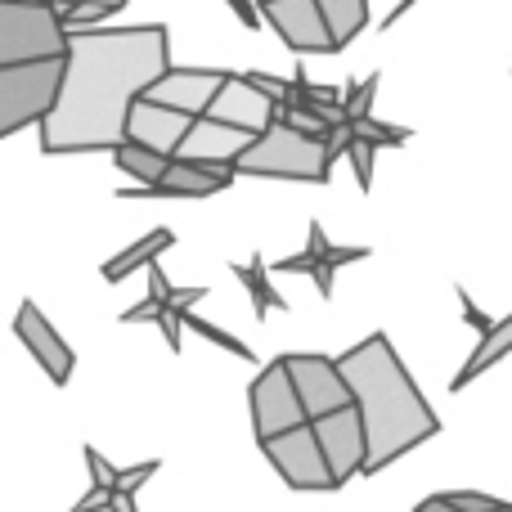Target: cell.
Instances as JSON below:
<instances>
[{"mask_svg": "<svg viewBox=\"0 0 512 512\" xmlns=\"http://www.w3.org/2000/svg\"><path fill=\"white\" fill-rule=\"evenodd\" d=\"M378 72H373V77H364V81H351V86H346V117H351V122H360V117H369L373 113V95H378Z\"/></svg>", "mask_w": 512, "mask_h": 512, "instance_id": "484cf974", "label": "cell"}, {"mask_svg": "<svg viewBox=\"0 0 512 512\" xmlns=\"http://www.w3.org/2000/svg\"><path fill=\"white\" fill-rule=\"evenodd\" d=\"M63 81H68V59L0 63V135L41 126L59 108Z\"/></svg>", "mask_w": 512, "mask_h": 512, "instance_id": "277c9868", "label": "cell"}, {"mask_svg": "<svg viewBox=\"0 0 512 512\" xmlns=\"http://www.w3.org/2000/svg\"><path fill=\"white\" fill-rule=\"evenodd\" d=\"M315 436L324 445V459L333 468V481L346 486V481L364 477V463H369V432H364L360 405L337 409L328 418H315Z\"/></svg>", "mask_w": 512, "mask_h": 512, "instance_id": "30bf717a", "label": "cell"}, {"mask_svg": "<svg viewBox=\"0 0 512 512\" xmlns=\"http://www.w3.org/2000/svg\"><path fill=\"white\" fill-rule=\"evenodd\" d=\"M162 459H149V463H135V468H122V477H117V495H140L144 481L158 477Z\"/></svg>", "mask_w": 512, "mask_h": 512, "instance_id": "f1b7e54d", "label": "cell"}, {"mask_svg": "<svg viewBox=\"0 0 512 512\" xmlns=\"http://www.w3.org/2000/svg\"><path fill=\"white\" fill-rule=\"evenodd\" d=\"M256 5H265V0H256Z\"/></svg>", "mask_w": 512, "mask_h": 512, "instance_id": "74e56055", "label": "cell"}, {"mask_svg": "<svg viewBox=\"0 0 512 512\" xmlns=\"http://www.w3.org/2000/svg\"><path fill=\"white\" fill-rule=\"evenodd\" d=\"M113 162H117V171L122 176H131L135 185H158L162 176L171 171V153H158V149H149V144H140V140H126V144H117L113 149Z\"/></svg>", "mask_w": 512, "mask_h": 512, "instance_id": "ffe728a7", "label": "cell"}, {"mask_svg": "<svg viewBox=\"0 0 512 512\" xmlns=\"http://www.w3.org/2000/svg\"><path fill=\"white\" fill-rule=\"evenodd\" d=\"M14 337L27 346V355L41 364V373L54 382V387H68L72 369H77V351H72V346L59 337V328H54L50 319L36 310V301H23V306H18Z\"/></svg>", "mask_w": 512, "mask_h": 512, "instance_id": "7c38bea8", "label": "cell"}, {"mask_svg": "<svg viewBox=\"0 0 512 512\" xmlns=\"http://www.w3.org/2000/svg\"><path fill=\"white\" fill-rule=\"evenodd\" d=\"M283 364H288L292 382H297V396H301V405H306L310 423L355 405V391L337 360L315 355V351H292V355H283Z\"/></svg>", "mask_w": 512, "mask_h": 512, "instance_id": "ba28073f", "label": "cell"}, {"mask_svg": "<svg viewBox=\"0 0 512 512\" xmlns=\"http://www.w3.org/2000/svg\"><path fill=\"white\" fill-rule=\"evenodd\" d=\"M256 144V131H243V126H230L221 117H198L189 126L185 144L176 149V158L185 162H203V167H234L239 171V158Z\"/></svg>", "mask_w": 512, "mask_h": 512, "instance_id": "5bb4252c", "label": "cell"}, {"mask_svg": "<svg viewBox=\"0 0 512 512\" xmlns=\"http://www.w3.org/2000/svg\"><path fill=\"white\" fill-rule=\"evenodd\" d=\"M414 512H459V508H454L450 495H432V499H418Z\"/></svg>", "mask_w": 512, "mask_h": 512, "instance_id": "836d02e7", "label": "cell"}, {"mask_svg": "<svg viewBox=\"0 0 512 512\" xmlns=\"http://www.w3.org/2000/svg\"><path fill=\"white\" fill-rule=\"evenodd\" d=\"M265 23L279 32V41L297 54H333L337 36L324 18L319 0H265L261 5Z\"/></svg>", "mask_w": 512, "mask_h": 512, "instance_id": "9c48e42d", "label": "cell"}, {"mask_svg": "<svg viewBox=\"0 0 512 512\" xmlns=\"http://www.w3.org/2000/svg\"><path fill=\"white\" fill-rule=\"evenodd\" d=\"M373 153H378V144L360 140V135H355L351 149H346V158H351L355 180H360V194H369V189H373Z\"/></svg>", "mask_w": 512, "mask_h": 512, "instance_id": "4316f807", "label": "cell"}, {"mask_svg": "<svg viewBox=\"0 0 512 512\" xmlns=\"http://www.w3.org/2000/svg\"><path fill=\"white\" fill-rule=\"evenodd\" d=\"M369 256V248H355V243H333L324 234V225L319 221H310V230H306V248L301 252H292V256H283V261H274V270L279 274H306L310 283L319 288V297H333V279H337V270L342 265H351V261H364Z\"/></svg>", "mask_w": 512, "mask_h": 512, "instance_id": "8fae6325", "label": "cell"}, {"mask_svg": "<svg viewBox=\"0 0 512 512\" xmlns=\"http://www.w3.org/2000/svg\"><path fill=\"white\" fill-rule=\"evenodd\" d=\"M171 243H176V234H171L167 225H158V230H149L140 243H131V248H126V252H117L113 261H104V265H99V274H104L108 283H122V279H131L135 270H149V265L158 261V256L171 248Z\"/></svg>", "mask_w": 512, "mask_h": 512, "instance_id": "ac0fdd59", "label": "cell"}, {"mask_svg": "<svg viewBox=\"0 0 512 512\" xmlns=\"http://www.w3.org/2000/svg\"><path fill=\"white\" fill-rule=\"evenodd\" d=\"M230 270H234V279L248 288L256 319H265L270 310H288V301H283L279 292H274V283H270V270H274V265H265L261 256H252V261H234Z\"/></svg>", "mask_w": 512, "mask_h": 512, "instance_id": "44dd1931", "label": "cell"}, {"mask_svg": "<svg viewBox=\"0 0 512 512\" xmlns=\"http://www.w3.org/2000/svg\"><path fill=\"white\" fill-rule=\"evenodd\" d=\"M50 5H54V9H59V14H63V9H72V5H81V0H50Z\"/></svg>", "mask_w": 512, "mask_h": 512, "instance_id": "d590c367", "label": "cell"}, {"mask_svg": "<svg viewBox=\"0 0 512 512\" xmlns=\"http://www.w3.org/2000/svg\"><path fill=\"white\" fill-rule=\"evenodd\" d=\"M351 131L360 135V140H369V144H378V149H400V144L409 140V131L405 126H387V122H378V117H360V122H351Z\"/></svg>", "mask_w": 512, "mask_h": 512, "instance_id": "d4e9b609", "label": "cell"}, {"mask_svg": "<svg viewBox=\"0 0 512 512\" xmlns=\"http://www.w3.org/2000/svg\"><path fill=\"white\" fill-rule=\"evenodd\" d=\"M239 176L328 185V176H333L328 140H315V135H306V131H292L288 122H274L265 135H256V144L239 158Z\"/></svg>", "mask_w": 512, "mask_h": 512, "instance_id": "3957f363", "label": "cell"}, {"mask_svg": "<svg viewBox=\"0 0 512 512\" xmlns=\"http://www.w3.org/2000/svg\"><path fill=\"white\" fill-rule=\"evenodd\" d=\"M194 122L198 117L180 113V108L153 104V99H135L131 122H126V140H140V144H149V149L171 153V158H176V149L185 144V135H189V126Z\"/></svg>", "mask_w": 512, "mask_h": 512, "instance_id": "e0dca14e", "label": "cell"}, {"mask_svg": "<svg viewBox=\"0 0 512 512\" xmlns=\"http://www.w3.org/2000/svg\"><path fill=\"white\" fill-rule=\"evenodd\" d=\"M504 355H512V310H508L504 319H499L495 328H490L486 337H477V351H472L468 360H463V369L454 373L450 391H463V387H468V382H477L481 373H486L490 364H499V360H504Z\"/></svg>", "mask_w": 512, "mask_h": 512, "instance_id": "d6986e66", "label": "cell"}, {"mask_svg": "<svg viewBox=\"0 0 512 512\" xmlns=\"http://www.w3.org/2000/svg\"><path fill=\"white\" fill-rule=\"evenodd\" d=\"M248 409H252V432H256V441H265V436H279V432H288V427L310 423V414H306V405H301L297 382H292V373H288V364H283V355H279V360H270V364H265V369L252 378V387H248Z\"/></svg>", "mask_w": 512, "mask_h": 512, "instance_id": "52a82bcc", "label": "cell"}, {"mask_svg": "<svg viewBox=\"0 0 512 512\" xmlns=\"http://www.w3.org/2000/svg\"><path fill=\"white\" fill-rule=\"evenodd\" d=\"M86 472H90V486H99V490H117V477H122V468H113L95 445H86Z\"/></svg>", "mask_w": 512, "mask_h": 512, "instance_id": "83f0119b", "label": "cell"}, {"mask_svg": "<svg viewBox=\"0 0 512 512\" xmlns=\"http://www.w3.org/2000/svg\"><path fill=\"white\" fill-rule=\"evenodd\" d=\"M126 5L131 0H81V5L63 9V23H68V32H90V27H99L104 18H113Z\"/></svg>", "mask_w": 512, "mask_h": 512, "instance_id": "603a6c76", "label": "cell"}, {"mask_svg": "<svg viewBox=\"0 0 512 512\" xmlns=\"http://www.w3.org/2000/svg\"><path fill=\"white\" fill-rule=\"evenodd\" d=\"M454 292H459V306H463V319H468V324H472V328H477V337H486V333H490V328H495V324H499V319H495V315H486V310H481V306H477V301H472V297H468V288H463V283H459V288H454Z\"/></svg>", "mask_w": 512, "mask_h": 512, "instance_id": "4dcf8cb0", "label": "cell"}, {"mask_svg": "<svg viewBox=\"0 0 512 512\" xmlns=\"http://www.w3.org/2000/svg\"><path fill=\"white\" fill-rule=\"evenodd\" d=\"M72 32L50 0H0V63L68 59Z\"/></svg>", "mask_w": 512, "mask_h": 512, "instance_id": "5b68a950", "label": "cell"}, {"mask_svg": "<svg viewBox=\"0 0 512 512\" xmlns=\"http://www.w3.org/2000/svg\"><path fill=\"white\" fill-rule=\"evenodd\" d=\"M445 495L454 499V508L459 512H495L504 499H495V495H481V490H445Z\"/></svg>", "mask_w": 512, "mask_h": 512, "instance_id": "f546056e", "label": "cell"}, {"mask_svg": "<svg viewBox=\"0 0 512 512\" xmlns=\"http://www.w3.org/2000/svg\"><path fill=\"white\" fill-rule=\"evenodd\" d=\"M346 382L355 391V405H360L364 432H369V463H364V477L382 472L387 463H396L400 454L418 450L423 441H432L441 432V418L436 409L423 400L418 382L409 378L405 360L396 355L387 333H369L364 342H355L351 351L337 355Z\"/></svg>", "mask_w": 512, "mask_h": 512, "instance_id": "7a4b0ae2", "label": "cell"}, {"mask_svg": "<svg viewBox=\"0 0 512 512\" xmlns=\"http://www.w3.org/2000/svg\"><path fill=\"white\" fill-rule=\"evenodd\" d=\"M234 176H239L234 167H203V162L176 158L158 185H131L117 198H212V194H225L234 185Z\"/></svg>", "mask_w": 512, "mask_h": 512, "instance_id": "9a60e30c", "label": "cell"}, {"mask_svg": "<svg viewBox=\"0 0 512 512\" xmlns=\"http://www.w3.org/2000/svg\"><path fill=\"white\" fill-rule=\"evenodd\" d=\"M319 5H324V18L337 36V50L351 45L369 27V0H319Z\"/></svg>", "mask_w": 512, "mask_h": 512, "instance_id": "7402d4cb", "label": "cell"}, {"mask_svg": "<svg viewBox=\"0 0 512 512\" xmlns=\"http://www.w3.org/2000/svg\"><path fill=\"white\" fill-rule=\"evenodd\" d=\"M72 512H113V490H99V486H90L86 495L72 504Z\"/></svg>", "mask_w": 512, "mask_h": 512, "instance_id": "1f68e13d", "label": "cell"}, {"mask_svg": "<svg viewBox=\"0 0 512 512\" xmlns=\"http://www.w3.org/2000/svg\"><path fill=\"white\" fill-rule=\"evenodd\" d=\"M225 81H230V72H221V68H167L149 86V95L144 99L167 104V108H180V113H189V117H207Z\"/></svg>", "mask_w": 512, "mask_h": 512, "instance_id": "4fadbf2b", "label": "cell"}, {"mask_svg": "<svg viewBox=\"0 0 512 512\" xmlns=\"http://www.w3.org/2000/svg\"><path fill=\"white\" fill-rule=\"evenodd\" d=\"M495 512H512V504H499V508H495Z\"/></svg>", "mask_w": 512, "mask_h": 512, "instance_id": "8d00e7d4", "label": "cell"}, {"mask_svg": "<svg viewBox=\"0 0 512 512\" xmlns=\"http://www.w3.org/2000/svg\"><path fill=\"white\" fill-rule=\"evenodd\" d=\"M207 117H221V122H230V126L265 135L274 122H279V99L265 95L261 86H252L243 72H230V81L221 86V95H216V104Z\"/></svg>", "mask_w": 512, "mask_h": 512, "instance_id": "2e32d148", "label": "cell"}, {"mask_svg": "<svg viewBox=\"0 0 512 512\" xmlns=\"http://www.w3.org/2000/svg\"><path fill=\"white\" fill-rule=\"evenodd\" d=\"M185 328H189V333H198V337H207V342H212V346H221V351L239 355V360H256L248 342H239V337H234V333H225V328H216L212 319L194 315V310H185Z\"/></svg>", "mask_w": 512, "mask_h": 512, "instance_id": "cb8c5ba5", "label": "cell"}, {"mask_svg": "<svg viewBox=\"0 0 512 512\" xmlns=\"http://www.w3.org/2000/svg\"><path fill=\"white\" fill-rule=\"evenodd\" d=\"M414 5H418V0H396V5H391V14H387V23H382V27H396V18H405Z\"/></svg>", "mask_w": 512, "mask_h": 512, "instance_id": "e575fe53", "label": "cell"}, {"mask_svg": "<svg viewBox=\"0 0 512 512\" xmlns=\"http://www.w3.org/2000/svg\"><path fill=\"white\" fill-rule=\"evenodd\" d=\"M171 68V36L162 23L90 27L72 32L68 81L59 108L41 122V149L59 153H113L126 144L135 99Z\"/></svg>", "mask_w": 512, "mask_h": 512, "instance_id": "6da1fadb", "label": "cell"}, {"mask_svg": "<svg viewBox=\"0 0 512 512\" xmlns=\"http://www.w3.org/2000/svg\"><path fill=\"white\" fill-rule=\"evenodd\" d=\"M225 5H230L234 14H239V23H243V27L265 23V14H261V5H256V0H225Z\"/></svg>", "mask_w": 512, "mask_h": 512, "instance_id": "d6a6232c", "label": "cell"}, {"mask_svg": "<svg viewBox=\"0 0 512 512\" xmlns=\"http://www.w3.org/2000/svg\"><path fill=\"white\" fill-rule=\"evenodd\" d=\"M261 450H265V459H270V468L279 472L292 490H337L333 468H328V459H324V445H319V436H315V423H301L279 436H265Z\"/></svg>", "mask_w": 512, "mask_h": 512, "instance_id": "8992f818", "label": "cell"}]
</instances>
